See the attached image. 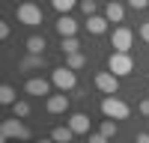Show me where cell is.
<instances>
[{"label":"cell","instance_id":"cell-9","mask_svg":"<svg viewBox=\"0 0 149 143\" xmlns=\"http://www.w3.org/2000/svg\"><path fill=\"white\" fill-rule=\"evenodd\" d=\"M54 27H57V33L66 39V36H74V33H78V21H74L72 15H60Z\"/></svg>","mask_w":149,"mask_h":143},{"label":"cell","instance_id":"cell-5","mask_svg":"<svg viewBox=\"0 0 149 143\" xmlns=\"http://www.w3.org/2000/svg\"><path fill=\"white\" fill-rule=\"evenodd\" d=\"M107 69L113 72V75L125 78V75H131V72H134V60H131L128 54H122V51H113V54L107 57Z\"/></svg>","mask_w":149,"mask_h":143},{"label":"cell","instance_id":"cell-1","mask_svg":"<svg viewBox=\"0 0 149 143\" xmlns=\"http://www.w3.org/2000/svg\"><path fill=\"white\" fill-rule=\"evenodd\" d=\"M12 137L15 140H30V128L21 122V116H12V119H3V125H0V143H9Z\"/></svg>","mask_w":149,"mask_h":143},{"label":"cell","instance_id":"cell-30","mask_svg":"<svg viewBox=\"0 0 149 143\" xmlns=\"http://www.w3.org/2000/svg\"><path fill=\"white\" fill-rule=\"evenodd\" d=\"M39 143H54V137H48V140H39Z\"/></svg>","mask_w":149,"mask_h":143},{"label":"cell","instance_id":"cell-20","mask_svg":"<svg viewBox=\"0 0 149 143\" xmlns=\"http://www.w3.org/2000/svg\"><path fill=\"white\" fill-rule=\"evenodd\" d=\"M98 131H102V134H104L107 140H110V137H116V131H119V128H116V119H104Z\"/></svg>","mask_w":149,"mask_h":143},{"label":"cell","instance_id":"cell-22","mask_svg":"<svg viewBox=\"0 0 149 143\" xmlns=\"http://www.w3.org/2000/svg\"><path fill=\"white\" fill-rule=\"evenodd\" d=\"M12 110H15V116H21V119H24V116H30V104L24 101V99H18L15 104H12Z\"/></svg>","mask_w":149,"mask_h":143},{"label":"cell","instance_id":"cell-17","mask_svg":"<svg viewBox=\"0 0 149 143\" xmlns=\"http://www.w3.org/2000/svg\"><path fill=\"white\" fill-rule=\"evenodd\" d=\"M66 66L78 72V69H84V66H86V57H84L81 51H74V54H66Z\"/></svg>","mask_w":149,"mask_h":143},{"label":"cell","instance_id":"cell-15","mask_svg":"<svg viewBox=\"0 0 149 143\" xmlns=\"http://www.w3.org/2000/svg\"><path fill=\"white\" fill-rule=\"evenodd\" d=\"M51 137H54V143H69V140L74 137V131H72L69 125H57V128L51 131Z\"/></svg>","mask_w":149,"mask_h":143},{"label":"cell","instance_id":"cell-25","mask_svg":"<svg viewBox=\"0 0 149 143\" xmlns=\"http://www.w3.org/2000/svg\"><path fill=\"white\" fill-rule=\"evenodd\" d=\"M128 6H131V9H146L149 0H128Z\"/></svg>","mask_w":149,"mask_h":143},{"label":"cell","instance_id":"cell-14","mask_svg":"<svg viewBox=\"0 0 149 143\" xmlns=\"http://www.w3.org/2000/svg\"><path fill=\"white\" fill-rule=\"evenodd\" d=\"M42 66H45V57H42V54H30V57H24V60H21V72L42 69Z\"/></svg>","mask_w":149,"mask_h":143},{"label":"cell","instance_id":"cell-28","mask_svg":"<svg viewBox=\"0 0 149 143\" xmlns=\"http://www.w3.org/2000/svg\"><path fill=\"white\" fill-rule=\"evenodd\" d=\"M0 39H9V24H6V21L0 24Z\"/></svg>","mask_w":149,"mask_h":143},{"label":"cell","instance_id":"cell-27","mask_svg":"<svg viewBox=\"0 0 149 143\" xmlns=\"http://www.w3.org/2000/svg\"><path fill=\"white\" fill-rule=\"evenodd\" d=\"M137 107H140V113H143V116H149V99H143Z\"/></svg>","mask_w":149,"mask_h":143},{"label":"cell","instance_id":"cell-29","mask_svg":"<svg viewBox=\"0 0 149 143\" xmlns=\"http://www.w3.org/2000/svg\"><path fill=\"white\" fill-rule=\"evenodd\" d=\"M137 143H149V134L143 131V134H137Z\"/></svg>","mask_w":149,"mask_h":143},{"label":"cell","instance_id":"cell-16","mask_svg":"<svg viewBox=\"0 0 149 143\" xmlns=\"http://www.w3.org/2000/svg\"><path fill=\"white\" fill-rule=\"evenodd\" d=\"M45 48H48V45H45L42 36H30V39H27V51H30V54H42V57H45Z\"/></svg>","mask_w":149,"mask_h":143},{"label":"cell","instance_id":"cell-18","mask_svg":"<svg viewBox=\"0 0 149 143\" xmlns=\"http://www.w3.org/2000/svg\"><path fill=\"white\" fill-rule=\"evenodd\" d=\"M0 101H3V104H15V101H18V95H15V90H12L9 83L0 87Z\"/></svg>","mask_w":149,"mask_h":143},{"label":"cell","instance_id":"cell-8","mask_svg":"<svg viewBox=\"0 0 149 143\" xmlns=\"http://www.w3.org/2000/svg\"><path fill=\"white\" fill-rule=\"evenodd\" d=\"M45 107H48V113H66V110H69V95H66L63 90H60L57 95H48Z\"/></svg>","mask_w":149,"mask_h":143},{"label":"cell","instance_id":"cell-6","mask_svg":"<svg viewBox=\"0 0 149 143\" xmlns=\"http://www.w3.org/2000/svg\"><path fill=\"white\" fill-rule=\"evenodd\" d=\"M131 42H134V33H131L128 27H116L113 33H110V48H113V51L128 54V51H131Z\"/></svg>","mask_w":149,"mask_h":143},{"label":"cell","instance_id":"cell-23","mask_svg":"<svg viewBox=\"0 0 149 143\" xmlns=\"http://www.w3.org/2000/svg\"><path fill=\"white\" fill-rule=\"evenodd\" d=\"M81 9L86 15H95V0H81Z\"/></svg>","mask_w":149,"mask_h":143},{"label":"cell","instance_id":"cell-10","mask_svg":"<svg viewBox=\"0 0 149 143\" xmlns=\"http://www.w3.org/2000/svg\"><path fill=\"white\" fill-rule=\"evenodd\" d=\"M24 90H27L30 95H51V81H45V78H30Z\"/></svg>","mask_w":149,"mask_h":143},{"label":"cell","instance_id":"cell-21","mask_svg":"<svg viewBox=\"0 0 149 143\" xmlns=\"http://www.w3.org/2000/svg\"><path fill=\"white\" fill-rule=\"evenodd\" d=\"M51 3H54V9L60 12V15H69V9L78 3V0H51Z\"/></svg>","mask_w":149,"mask_h":143},{"label":"cell","instance_id":"cell-3","mask_svg":"<svg viewBox=\"0 0 149 143\" xmlns=\"http://www.w3.org/2000/svg\"><path fill=\"white\" fill-rule=\"evenodd\" d=\"M51 83L60 87L63 92H69V90L78 87V75H74V69H69V66H57V69H51Z\"/></svg>","mask_w":149,"mask_h":143},{"label":"cell","instance_id":"cell-13","mask_svg":"<svg viewBox=\"0 0 149 143\" xmlns=\"http://www.w3.org/2000/svg\"><path fill=\"white\" fill-rule=\"evenodd\" d=\"M104 15H107V21H113V24H122V18H125V9H122V3L110 0V3L104 6Z\"/></svg>","mask_w":149,"mask_h":143},{"label":"cell","instance_id":"cell-12","mask_svg":"<svg viewBox=\"0 0 149 143\" xmlns=\"http://www.w3.org/2000/svg\"><path fill=\"white\" fill-rule=\"evenodd\" d=\"M69 128L74 134H86V131H90V116L86 113H72L69 116Z\"/></svg>","mask_w":149,"mask_h":143},{"label":"cell","instance_id":"cell-24","mask_svg":"<svg viewBox=\"0 0 149 143\" xmlns=\"http://www.w3.org/2000/svg\"><path fill=\"white\" fill-rule=\"evenodd\" d=\"M137 33H140V39H143V42H149V21L140 24V30H137Z\"/></svg>","mask_w":149,"mask_h":143},{"label":"cell","instance_id":"cell-11","mask_svg":"<svg viewBox=\"0 0 149 143\" xmlns=\"http://www.w3.org/2000/svg\"><path fill=\"white\" fill-rule=\"evenodd\" d=\"M107 15H86V30H90L93 36H102V33H107Z\"/></svg>","mask_w":149,"mask_h":143},{"label":"cell","instance_id":"cell-4","mask_svg":"<svg viewBox=\"0 0 149 143\" xmlns=\"http://www.w3.org/2000/svg\"><path fill=\"white\" fill-rule=\"evenodd\" d=\"M102 113H104L107 119H128L131 107L122 101V99H116V95H107V99L102 101Z\"/></svg>","mask_w":149,"mask_h":143},{"label":"cell","instance_id":"cell-2","mask_svg":"<svg viewBox=\"0 0 149 143\" xmlns=\"http://www.w3.org/2000/svg\"><path fill=\"white\" fill-rule=\"evenodd\" d=\"M15 15H18V24H24V27H39V24H42V9L36 3H30V0L18 3Z\"/></svg>","mask_w":149,"mask_h":143},{"label":"cell","instance_id":"cell-19","mask_svg":"<svg viewBox=\"0 0 149 143\" xmlns=\"http://www.w3.org/2000/svg\"><path fill=\"white\" fill-rule=\"evenodd\" d=\"M78 48H81V42L74 39V36H66V39L60 42V51H63V54H74Z\"/></svg>","mask_w":149,"mask_h":143},{"label":"cell","instance_id":"cell-7","mask_svg":"<svg viewBox=\"0 0 149 143\" xmlns=\"http://www.w3.org/2000/svg\"><path fill=\"white\" fill-rule=\"evenodd\" d=\"M95 87L98 90H102L104 95H113L116 90H119V75H113V72H98V75H95Z\"/></svg>","mask_w":149,"mask_h":143},{"label":"cell","instance_id":"cell-26","mask_svg":"<svg viewBox=\"0 0 149 143\" xmlns=\"http://www.w3.org/2000/svg\"><path fill=\"white\" fill-rule=\"evenodd\" d=\"M90 143H107V137L98 131V134H90Z\"/></svg>","mask_w":149,"mask_h":143}]
</instances>
